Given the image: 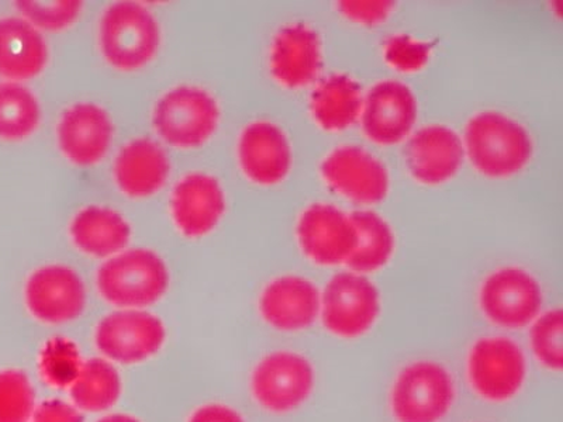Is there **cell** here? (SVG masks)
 I'll return each instance as SVG.
<instances>
[{"label": "cell", "instance_id": "14", "mask_svg": "<svg viewBox=\"0 0 563 422\" xmlns=\"http://www.w3.org/2000/svg\"><path fill=\"white\" fill-rule=\"evenodd\" d=\"M419 115L413 92L399 80L376 84L362 104V130L372 143L395 145L409 137Z\"/></svg>", "mask_w": 563, "mask_h": 422}, {"label": "cell", "instance_id": "10", "mask_svg": "<svg viewBox=\"0 0 563 422\" xmlns=\"http://www.w3.org/2000/svg\"><path fill=\"white\" fill-rule=\"evenodd\" d=\"M167 330L159 316L144 310L122 309L103 316L95 333L100 354L122 365L148 360L163 348Z\"/></svg>", "mask_w": 563, "mask_h": 422}, {"label": "cell", "instance_id": "33", "mask_svg": "<svg viewBox=\"0 0 563 422\" xmlns=\"http://www.w3.org/2000/svg\"><path fill=\"white\" fill-rule=\"evenodd\" d=\"M395 7V2H387V0H378V2L345 0V2L336 3V9L345 19L354 23L365 24V26H376V24L386 22Z\"/></svg>", "mask_w": 563, "mask_h": 422}, {"label": "cell", "instance_id": "8", "mask_svg": "<svg viewBox=\"0 0 563 422\" xmlns=\"http://www.w3.org/2000/svg\"><path fill=\"white\" fill-rule=\"evenodd\" d=\"M220 109L208 90L189 87L170 89L155 104L153 125L170 147L194 149L208 143L218 130Z\"/></svg>", "mask_w": 563, "mask_h": 422}, {"label": "cell", "instance_id": "1", "mask_svg": "<svg viewBox=\"0 0 563 422\" xmlns=\"http://www.w3.org/2000/svg\"><path fill=\"white\" fill-rule=\"evenodd\" d=\"M464 143L472 167L486 178L505 179L530 163L534 144L516 120L497 112H482L467 122Z\"/></svg>", "mask_w": 563, "mask_h": 422}, {"label": "cell", "instance_id": "22", "mask_svg": "<svg viewBox=\"0 0 563 422\" xmlns=\"http://www.w3.org/2000/svg\"><path fill=\"white\" fill-rule=\"evenodd\" d=\"M48 62L43 34L23 18L0 19V75L20 82L38 77Z\"/></svg>", "mask_w": 563, "mask_h": 422}, {"label": "cell", "instance_id": "16", "mask_svg": "<svg viewBox=\"0 0 563 422\" xmlns=\"http://www.w3.org/2000/svg\"><path fill=\"white\" fill-rule=\"evenodd\" d=\"M57 140L59 149L70 164L93 167L112 147V119L99 104L70 106L59 119Z\"/></svg>", "mask_w": 563, "mask_h": 422}, {"label": "cell", "instance_id": "12", "mask_svg": "<svg viewBox=\"0 0 563 422\" xmlns=\"http://www.w3.org/2000/svg\"><path fill=\"white\" fill-rule=\"evenodd\" d=\"M321 176L335 193L358 204H378L389 193V173L374 155L361 147L335 148L321 164Z\"/></svg>", "mask_w": 563, "mask_h": 422}, {"label": "cell", "instance_id": "6", "mask_svg": "<svg viewBox=\"0 0 563 422\" xmlns=\"http://www.w3.org/2000/svg\"><path fill=\"white\" fill-rule=\"evenodd\" d=\"M250 386L261 409L278 415L294 413L314 393V365L299 352L276 351L256 364Z\"/></svg>", "mask_w": 563, "mask_h": 422}, {"label": "cell", "instance_id": "30", "mask_svg": "<svg viewBox=\"0 0 563 422\" xmlns=\"http://www.w3.org/2000/svg\"><path fill=\"white\" fill-rule=\"evenodd\" d=\"M35 410V393L26 374L0 370V422H30Z\"/></svg>", "mask_w": 563, "mask_h": 422}, {"label": "cell", "instance_id": "4", "mask_svg": "<svg viewBox=\"0 0 563 422\" xmlns=\"http://www.w3.org/2000/svg\"><path fill=\"white\" fill-rule=\"evenodd\" d=\"M527 376L526 352L509 336H484L467 351V384L486 403L515 400L525 389Z\"/></svg>", "mask_w": 563, "mask_h": 422}, {"label": "cell", "instance_id": "13", "mask_svg": "<svg viewBox=\"0 0 563 422\" xmlns=\"http://www.w3.org/2000/svg\"><path fill=\"white\" fill-rule=\"evenodd\" d=\"M296 234L301 253L320 266L345 265L358 243L350 215L333 204L309 206L300 215Z\"/></svg>", "mask_w": 563, "mask_h": 422}, {"label": "cell", "instance_id": "31", "mask_svg": "<svg viewBox=\"0 0 563 422\" xmlns=\"http://www.w3.org/2000/svg\"><path fill=\"white\" fill-rule=\"evenodd\" d=\"M19 12L32 26L45 32H62L77 22L84 3L78 0H59V2H34L20 0Z\"/></svg>", "mask_w": 563, "mask_h": 422}, {"label": "cell", "instance_id": "32", "mask_svg": "<svg viewBox=\"0 0 563 422\" xmlns=\"http://www.w3.org/2000/svg\"><path fill=\"white\" fill-rule=\"evenodd\" d=\"M431 52V44L406 34L387 38L384 48L386 63L401 74L420 73L429 64Z\"/></svg>", "mask_w": 563, "mask_h": 422}, {"label": "cell", "instance_id": "19", "mask_svg": "<svg viewBox=\"0 0 563 422\" xmlns=\"http://www.w3.org/2000/svg\"><path fill=\"white\" fill-rule=\"evenodd\" d=\"M225 211L223 188L214 176L194 173L176 184L170 196V215L188 238L205 237L218 227Z\"/></svg>", "mask_w": 563, "mask_h": 422}, {"label": "cell", "instance_id": "11", "mask_svg": "<svg viewBox=\"0 0 563 422\" xmlns=\"http://www.w3.org/2000/svg\"><path fill=\"white\" fill-rule=\"evenodd\" d=\"M30 314L44 324L62 325L77 320L87 308L84 280L65 265H47L34 270L24 288Z\"/></svg>", "mask_w": 563, "mask_h": 422}, {"label": "cell", "instance_id": "18", "mask_svg": "<svg viewBox=\"0 0 563 422\" xmlns=\"http://www.w3.org/2000/svg\"><path fill=\"white\" fill-rule=\"evenodd\" d=\"M321 291L313 281L285 275L265 286L260 313L266 324L282 333H300L320 316Z\"/></svg>", "mask_w": 563, "mask_h": 422}, {"label": "cell", "instance_id": "36", "mask_svg": "<svg viewBox=\"0 0 563 422\" xmlns=\"http://www.w3.org/2000/svg\"><path fill=\"white\" fill-rule=\"evenodd\" d=\"M98 422H141L137 419H134L132 415L128 414H112L108 417H103L102 420H99Z\"/></svg>", "mask_w": 563, "mask_h": 422}, {"label": "cell", "instance_id": "21", "mask_svg": "<svg viewBox=\"0 0 563 422\" xmlns=\"http://www.w3.org/2000/svg\"><path fill=\"white\" fill-rule=\"evenodd\" d=\"M170 164L167 153L150 138L130 141L114 160V180L125 196L150 198L167 184Z\"/></svg>", "mask_w": 563, "mask_h": 422}, {"label": "cell", "instance_id": "5", "mask_svg": "<svg viewBox=\"0 0 563 422\" xmlns=\"http://www.w3.org/2000/svg\"><path fill=\"white\" fill-rule=\"evenodd\" d=\"M157 19L143 4L118 2L106 9L99 26V44L106 63L124 73L144 68L158 53Z\"/></svg>", "mask_w": 563, "mask_h": 422}, {"label": "cell", "instance_id": "15", "mask_svg": "<svg viewBox=\"0 0 563 422\" xmlns=\"http://www.w3.org/2000/svg\"><path fill=\"white\" fill-rule=\"evenodd\" d=\"M405 158L417 182L439 186L454 178L464 164V143L446 125H426L407 141Z\"/></svg>", "mask_w": 563, "mask_h": 422}, {"label": "cell", "instance_id": "26", "mask_svg": "<svg viewBox=\"0 0 563 422\" xmlns=\"http://www.w3.org/2000/svg\"><path fill=\"white\" fill-rule=\"evenodd\" d=\"M69 395L78 410L102 413L112 409L122 396V378L112 362L92 358L84 362Z\"/></svg>", "mask_w": 563, "mask_h": 422}, {"label": "cell", "instance_id": "7", "mask_svg": "<svg viewBox=\"0 0 563 422\" xmlns=\"http://www.w3.org/2000/svg\"><path fill=\"white\" fill-rule=\"evenodd\" d=\"M380 295L368 276L336 274L321 291L320 321L340 340H358L374 329L380 315Z\"/></svg>", "mask_w": 563, "mask_h": 422}, {"label": "cell", "instance_id": "20", "mask_svg": "<svg viewBox=\"0 0 563 422\" xmlns=\"http://www.w3.org/2000/svg\"><path fill=\"white\" fill-rule=\"evenodd\" d=\"M241 170L251 182L275 186L286 179L291 168V148L284 130L269 122H254L239 140Z\"/></svg>", "mask_w": 563, "mask_h": 422}, {"label": "cell", "instance_id": "17", "mask_svg": "<svg viewBox=\"0 0 563 422\" xmlns=\"http://www.w3.org/2000/svg\"><path fill=\"white\" fill-rule=\"evenodd\" d=\"M323 68V48L316 30L295 23L282 27L271 45L269 69L286 89H303L313 84Z\"/></svg>", "mask_w": 563, "mask_h": 422}, {"label": "cell", "instance_id": "35", "mask_svg": "<svg viewBox=\"0 0 563 422\" xmlns=\"http://www.w3.org/2000/svg\"><path fill=\"white\" fill-rule=\"evenodd\" d=\"M188 422H245V420L229 406L208 404L196 410Z\"/></svg>", "mask_w": 563, "mask_h": 422}, {"label": "cell", "instance_id": "25", "mask_svg": "<svg viewBox=\"0 0 563 422\" xmlns=\"http://www.w3.org/2000/svg\"><path fill=\"white\" fill-rule=\"evenodd\" d=\"M358 234V243L346 260L351 273L368 275L384 269L395 253V235L390 225L374 211L358 210L350 214Z\"/></svg>", "mask_w": 563, "mask_h": 422}, {"label": "cell", "instance_id": "9", "mask_svg": "<svg viewBox=\"0 0 563 422\" xmlns=\"http://www.w3.org/2000/svg\"><path fill=\"white\" fill-rule=\"evenodd\" d=\"M479 308L487 321L499 329H526L542 313L544 291L534 275L517 266H505L481 285Z\"/></svg>", "mask_w": 563, "mask_h": 422}, {"label": "cell", "instance_id": "29", "mask_svg": "<svg viewBox=\"0 0 563 422\" xmlns=\"http://www.w3.org/2000/svg\"><path fill=\"white\" fill-rule=\"evenodd\" d=\"M82 365L77 345L67 338L49 340L40 355V374L57 389H70Z\"/></svg>", "mask_w": 563, "mask_h": 422}, {"label": "cell", "instance_id": "27", "mask_svg": "<svg viewBox=\"0 0 563 422\" xmlns=\"http://www.w3.org/2000/svg\"><path fill=\"white\" fill-rule=\"evenodd\" d=\"M42 120V108L32 90L18 82L0 84V138L30 137Z\"/></svg>", "mask_w": 563, "mask_h": 422}, {"label": "cell", "instance_id": "34", "mask_svg": "<svg viewBox=\"0 0 563 422\" xmlns=\"http://www.w3.org/2000/svg\"><path fill=\"white\" fill-rule=\"evenodd\" d=\"M30 422H84V417L80 415L77 407L55 399L35 407Z\"/></svg>", "mask_w": 563, "mask_h": 422}, {"label": "cell", "instance_id": "3", "mask_svg": "<svg viewBox=\"0 0 563 422\" xmlns=\"http://www.w3.org/2000/svg\"><path fill=\"white\" fill-rule=\"evenodd\" d=\"M97 286L100 296L115 308L143 310L167 293L168 266L154 251H123L100 266Z\"/></svg>", "mask_w": 563, "mask_h": 422}, {"label": "cell", "instance_id": "2", "mask_svg": "<svg viewBox=\"0 0 563 422\" xmlns=\"http://www.w3.org/2000/svg\"><path fill=\"white\" fill-rule=\"evenodd\" d=\"M456 401L454 375L431 359L410 362L397 371L389 391V411L396 422H442Z\"/></svg>", "mask_w": 563, "mask_h": 422}, {"label": "cell", "instance_id": "23", "mask_svg": "<svg viewBox=\"0 0 563 422\" xmlns=\"http://www.w3.org/2000/svg\"><path fill=\"white\" fill-rule=\"evenodd\" d=\"M69 235L80 253L104 259L123 253L132 238V227L118 211L88 206L70 221Z\"/></svg>", "mask_w": 563, "mask_h": 422}, {"label": "cell", "instance_id": "28", "mask_svg": "<svg viewBox=\"0 0 563 422\" xmlns=\"http://www.w3.org/2000/svg\"><path fill=\"white\" fill-rule=\"evenodd\" d=\"M532 355L542 368L550 371L563 369V313L561 309L548 310L530 325Z\"/></svg>", "mask_w": 563, "mask_h": 422}, {"label": "cell", "instance_id": "24", "mask_svg": "<svg viewBox=\"0 0 563 422\" xmlns=\"http://www.w3.org/2000/svg\"><path fill=\"white\" fill-rule=\"evenodd\" d=\"M362 89L358 82L335 74L321 80L310 98V113L324 132L340 133L352 127L361 118Z\"/></svg>", "mask_w": 563, "mask_h": 422}]
</instances>
